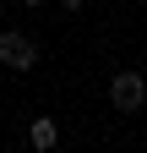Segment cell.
<instances>
[{"mask_svg": "<svg viewBox=\"0 0 147 153\" xmlns=\"http://www.w3.org/2000/svg\"><path fill=\"white\" fill-rule=\"evenodd\" d=\"M109 104H115L120 115H136L147 104V82L142 71H115V82H109Z\"/></svg>", "mask_w": 147, "mask_h": 153, "instance_id": "cell-1", "label": "cell"}, {"mask_svg": "<svg viewBox=\"0 0 147 153\" xmlns=\"http://www.w3.org/2000/svg\"><path fill=\"white\" fill-rule=\"evenodd\" d=\"M0 66H11V71H33L38 66V44H33L27 33H0Z\"/></svg>", "mask_w": 147, "mask_h": 153, "instance_id": "cell-2", "label": "cell"}, {"mask_svg": "<svg viewBox=\"0 0 147 153\" xmlns=\"http://www.w3.org/2000/svg\"><path fill=\"white\" fill-rule=\"evenodd\" d=\"M22 6H38V0H22Z\"/></svg>", "mask_w": 147, "mask_h": 153, "instance_id": "cell-5", "label": "cell"}, {"mask_svg": "<svg viewBox=\"0 0 147 153\" xmlns=\"http://www.w3.org/2000/svg\"><path fill=\"white\" fill-rule=\"evenodd\" d=\"M27 142H33V148H38V153H44V148H54V142H60V126H54V120H49V115H38V120H33V126H27Z\"/></svg>", "mask_w": 147, "mask_h": 153, "instance_id": "cell-3", "label": "cell"}, {"mask_svg": "<svg viewBox=\"0 0 147 153\" xmlns=\"http://www.w3.org/2000/svg\"><path fill=\"white\" fill-rule=\"evenodd\" d=\"M60 6H65V11H82V0H60Z\"/></svg>", "mask_w": 147, "mask_h": 153, "instance_id": "cell-4", "label": "cell"}]
</instances>
